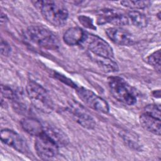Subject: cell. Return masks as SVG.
Returning <instances> with one entry per match:
<instances>
[{"label":"cell","mask_w":161,"mask_h":161,"mask_svg":"<svg viewBox=\"0 0 161 161\" xmlns=\"http://www.w3.org/2000/svg\"><path fill=\"white\" fill-rule=\"evenodd\" d=\"M109 38L114 43L119 45L127 46L132 45L134 42L131 33L119 26L109 28L106 31Z\"/></svg>","instance_id":"cell-10"},{"label":"cell","mask_w":161,"mask_h":161,"mask_svg":"<svg viewBox=\"0 0 161 161\" xmlns=\"http://www.w3.org/2000/svg\"><path fill=\"white\" fill-rule=\"evenodd\" d=\"M21 125L26 132L33 136H37L44 131V127L42 123L33 118L28 117L22 119Z\"/></svg>","instance_id":"cell-14"},{"label":"cell","mask_w":161,"mask_h":161,"mask_svg":"<svg viewBox=\"0 0 161 161\" xmlns=\"http://www.w3.org/2000/svg\"><path fill=\"white\" fill-rule=\"evenodd\" d=\"M139 121L141 126L145 130L158 136L160 135V119L143 113L139 118Z\"/></svg>","instance_id":"cell-12"},{"label":"cell","mask_w":161,"mask_h":161,"mask_svg":"<svg viewBox=\"0 0 161 161\" xmlns=\"http://www.w3.org/2000/svg\"><path fill=\"white\" fill-rule=\"evenodd\" d=\"M35 5L40 8L43 17L47 21L53 26H62L66 23L69 13L61 3L54 1H35Z\"/></svg>","instance_id":"cell-1"},{"label":"cell","mask_w":161,"mask_h":161,"mask_svg":"<svg viewBox=\"0 0 161 161\" xmlns=\"http://www.w3.org/2000/svg\"><path fill=\"white\" fill-rule=\"evenodd\" d=\"M1 96L5 98L11 99L13 101L18 97V95L16 92L13 91L9 87L3 85L1 86Z\"/></svg>","instance_id":"cell-21"},{"label":"cell","mask_w":161,"mask_h":161,"mask_svg":"<svg viewBox=\"0 0 161 161\" xmlns=\"http://www.w3.org/2000/svg\"><path fill=\"white\" fill-rule=\"evenodd\" d=\"M90 55L92 59L94 60L96 62V63L104 71L108 72L118 71V64L113 58L99 57L94 56L91 54Z\"/></svg>","instance_id":"cell-16"},{"label":"cell","mask_w":161,"mask_h":161,"mask_svg":"<svg viewBox=\"0 0 161 161\" xmlns=\"http://www.w3.org/2000/svg\"><path fill=\"white\" fill-rule=\"evenodd\" d=\"M26 93L32 104L38 110L49 113L53 109V101L48 92L40 84L30 80L26 85Z\"/></svg>","instance_id":"cell-2"},{"label":"cell","mask_w":161,"mask_h":161,"mask_svg":"<svg viewBox=\"0 0 161 161\" xmlns=\"http://www.w3.org/2000/svg\"><path fill=\"white\" fill-rule=\"evenodd\" d=\"M120 3L126 8L131 9H143L148 7L151 2L149 1H122Z\"/></svg>","instance_id":"cell-18"},{"label":"cell","mask_w":161,"mask_h":161,"mask_svg":"<svg viewBox=\"0 0 161 161\" xmlns=\"http://www.w3.org/2000/svg\"><path fill=\"white\" fill-rule=\"evenodd\" d=\"M59 146L45 133L36 136L35 148L37 155L42 159L48 160L56 157Z\"/></svg>","instance_id":"cell-6"},{"label":"cell","mask_w":161,"mask_h":161,"mask_svg":"<svg viewBox=\"0 0 161 161\" xmlns=\"http://www.w3.org/2000/svg\"><path fill=\"white\" fill-rule=\"evenodd\" d=\"M79 98L88 106L100 113H107L109 108L108 103L92 91L84 87H75Z\"/></svg>","instance_id":"cell-7"},{"label":"cell","mask_w":161,"mask_h":161,"mask_svg":"<svg viewBox=\"0 0 161 161\" xmlns=\"http://www.w3.org/2000/svg\"><path fill=\"white\" fill-rule=\"evenodd\" d=\"M108 86L113 96L118 101L128 105H133L136 102V96L132 87L119 77H110Z\"/></svg>","instance_id":"cell-4"},{"label":"cell","mask_w":161,"mask_h":161,"mask_svg":"<svg viewBox=\"0 0 161 161\" xmlns=\"http://www.w3.org/2000/svg\"><path fill=\"white\" fill-rule=\"evenodd\" d=\"M44 133L54 140L59 147L65 146L69 142V139L67 135L57 128L52 126L44 127Z\"/></svg>","instance_id":"cell-15"},{"label":"cell","mask_w":161,"mask_h":161,"mask_svg":"<svg viewBox=\"0 0 161 161\" xmlns=\"http://www.w3.org/2000/svg\"><path fill=\"white\" fill-rule=\"evenodd\" d=\"M70 112L75 118L77 122L82 126L88 129L94 128L96 125L94 119L82 107L77 106L76 104L72 105Z\"/></svg>","instance_id":"cell-11"},{"label":"cell","mask_w":161,"mask_h":161,"mask_svg":"<svg viewBox=\"0 0 161 161\" xmlns=\"http://www.w3.org/2000/svg\"><path fill=\"white\" fill-rule=\"evenodd\" d=\"M26 35L31 42L46 49L55 50L60 46L58 39L55 35L42 26L34 25L28 27Z\"/></svg>","instance_id":"cell-3"},{"label":"cell","mask_w":161,"mask_h":161,"mask_svg":"<svg viewBox=\"0 0 161 161\" xmlns=\"http://www.w3.org/2000/svg\"><path fill=\"white\" fill-rule=\"evenodd\" d=\"M128 18L129 20L138 28H145L148 25V18L145 14L138 11H131L128 13Z\"/></svg>","instance_id":"cell-17"},{"label":"cell","mask_w":161,"mask_h":161,"mask_svg":"<svg viewBox=\"0 0 161 161\" xmlns=\"http://www.w3.org/2000/svg\"><path fill=\"white\" fill-rule=\"evenodd\" d=\"M97 23L99 24L110 23L115 26H119L128 24L129 19L127 16L113 9H104L99 14Z\"/></svg>","instance_id":"cell-9"},{"label":"cell","mask_w":161,"mask_h":161,"mask_svg":"<svg viewBox=\"0 0 161 161\" xmlns=\"http://www.w3.org/2000/svg\"><path fill=\"white\" fill-rule=\"evenodd\" d=\"M86 35L82 28L79 27H72L69 28L64 34L63 40L69 45H81Z\"/></svg>","instance_id":"cell-13"},{"label":"cell","mask_w":161,"mask_h":161,"mask_svg":"<svg viewBox=\"0 0 161 161\" xmlns=\"http://www.w3.org/2000/svg\"><path fill=\"white\" fill-rule=\"evenodd\" d=\"M1 53L3 55L8 56L11 53V47L9 44L4 41L3 40H1Z\"/></svg>","instance_id":"cell-22"},{"label":"cell","mask_w":161,"mask_h":161,"mask_svg":"<svg viewBox=\"0 0 161 161\" xmlns=\"http://www.w3.org/2000/svg\"><path fill=\"white\" fill-rule=\"evenodd\" d=\"M157 118L160 119V105L152 104L147 105L144 109V112Z\"/></svg>","instance_id":"cell-20"},{"label":"cell","mask_w":161,"mask_h":161,"mask_svg":"<svg viewBox=\"0 0 161 161\" xmlns=\"http://www.w3.org/2000/svg\"><path fill=\"white\" fill-rule=\"evenodd\" d=\"M1 140L4 144L21 152H27V145L23 138L16 132L9 129H3L1 131Z\"/></svg>","instance_id":"cell-8"},{"label":"cell","mask_w":161,"mask_h":161,"mask_svg":"<svg viewBox=\"0 0 161 161\" xmlns=\"http://www.w3.org/2000/svg\"><path fill=\"white\" fill-rule=\"evenodd\" d=\"M81 45H86L91 55L114 59L112 47L107 42L97 35L86 33L84 40Z\"/></svg>","instance_id":"cell-5"},{"label":"cell","mask_w":161,"mask_h":161,"mask_svg":"<svg viewBox=\"0 0 161 161\" xmlns=\"http://www.w3.org/2000/svg\"><path fill=\"white\" fill-rule=\"evenodd\" d=\"M148 63L151 65L158 72H160V50H158L147 58Z\"/></svg>","instance_id":"cell-19"},{"label":"cell","mask_w":161,"mask_h":161,"mask_svg":"<svg viewBox=\"0 0 161 161\" xmlns=\"http://www.w3.org/2000/svg\"><path fill=\"white\" fill-rule=\"evenodd\" d=\"M79 19L80 23H82L85 27H87L89 28H94L92 21L89 18L84 16H81L79 17Z\"/></svg>","instance_id":"cell-23"}]
</instances>
